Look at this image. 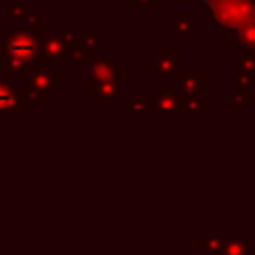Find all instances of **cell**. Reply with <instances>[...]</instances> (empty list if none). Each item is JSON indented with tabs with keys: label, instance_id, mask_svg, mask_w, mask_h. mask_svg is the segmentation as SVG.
<instances>
[{
	"label": "cell",
	"instance_id": "6da1fadb",
	"mask_svg": "<svg viewBox=\"0 0 255 255\" xmlns=\"http://www.w3.org/2000/svg\"><path fill=\"white\" fill-rule=\"evenodd\" d=\"M10 52L14 54V58H20V60L28 58V56L32 54V40L26 38V36H18V38L10 44Z\"/></svg>",
	"mask_w": 255,
	"mask_h": 255
},
{
	"label": "cell",
	"instance_id": "7a4b0ae2",
	"mask_svg": "<svg viewBox=\"0 0 255 255\" xmlns=\"http://www.w3.org/2000/svg\"><path fill=\"white\" fill-rule=\"evenodd\" d=\"M14 102V96L10 90H6L4 86H0V108H10Z\"/></svg>",
	"mask_w": 255,
	"mask_h": 255
}]
</instances>
